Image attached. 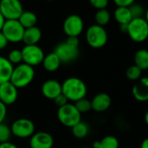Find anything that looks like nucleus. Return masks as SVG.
<instances>
[{
	"mask_svg": "<svg viewBox=\"0 0 148 148\" xmlns=\"http://www.w3.org/2000/svg\"><path fill=\"white\" fill-rule=\"evenodd\" d=\"M61 64L60 59L54 51L46 54L42 62L44 69L48 72H55L59 69Z\"/></svg>",
	"mask_w": 148,
	"mask_h": 148,
	"instance_id": "obj_18",
	"label": "nucleus"
},
{
	"mask_svg": "<svg viewBox=\"0 0 148 148\" xmlns=\"http://www.w3.org/2000/svg\"><path fill=\"white\" fill-rule=\"evenodd\" d=\"M7 116V106L0 101V124L5 123Z\"/></svg>",
	"mask_w": 148,
	"mask_h": 148,
	"instance_id": "obj_34",
	"label": "nucleus"
},
{
	"mask_svg": "<svg viewBox=\"0 0 148 148\" xmlns=\"http://www.w3.org/2000/svg\"><path fill=\"white\" fill-rule=\"evenodd\" d=\"M82 114L78 111L75 105L72 103H67L65 106L59 107L57 112V117L58 121L66 127L71 128L79 122L81 121Z\"/></svg>",
	"mask_w": 148,
	"mask_h": 148,
	"instance_id": "obj_4",
	"label": "nucleus"
},
{
	"mask_svg": "<svg viewBox=\"0 0 148 148\" xmlns=\"http://www.w3.org/2000/svg\"><path fill=\"white\" fill-rule=\"evenodd\" d=\"M136 0H113V3L117 7H130Z\"/></svg>",
	"mask_w": 148,
	"mask_h": 148,
	"instance_id": "obj_32",
	"label": "nucleus"
},
{
	"mask_svg": "<svg viewBox=\"0 0 148 148\" xmlns=\"http://www.w3.org/2000/svg\"><path fill=\"white\" fill-rule=\"evenodd\" d=\"M23 63L35 67L42 64L43 59L45 56L43 49L38 45H25L21 49Z\"/></svg>",
	"mask_w": 148,
	"mask_h": 148,
	"instance_id": "obj_8",
	"label": "nucleus"
},
{
	"mask_svg": "<svg viewBox=\"0 0 148 148\" xmlns=\"http://www.w3.org/2000/svg\"><path fill=\"white\" fill-rule=\"evenodd\" d=\"M24 8L20 0H0V12L5 20L18 19Z\"/></svg>",
	"mask_w": 148,
	"mask_h": 148,
	"instance_id": "obj_10",
	"label": "nucleus"
},
{
	"mask_svg": "<svg viewBox=\"0 0 148 148\" xmlns=\"http://www.w3.org/2000/svg\"><path fill=\"white\" fill-rule=\"evenodd\" d=\"M29 145L31 148H52L54 139L47 132H37L30 138Z\"/></svg>",
	"mask_w": 148,
	"mask_h": 148,
	"instance_id": "obj_13",
	"label": "nucleus"
},
{
	"mask_svg": "<svg viewBox=\"0 0 148 148\" xmlns=\"http://www.w3.org/2000/svg\"><path fill=\"white\" fill-rule=\"evenodd\" d=\"M18 98V89L10 81L0 85V101L6 106L13 105Z\"/></svg>",
	"mask_w": 148,
	"mask_h": 148,
	"instance_id": "obj_12",
	"label": "nucleus"
},
{
	"mask_svg": "<svg viewBox=\"0 0 148 148\" xmlns=\"http://www.w3.org/2000/svg\"><path fill=\"white\" fill-rule=\"evenodd\" d=\"M9 43H19L23 40L25 28L21 25L18 19L5 20V25L1 30Z\"/></svg>",
	"mask_w": 148,
	"mask_h": 148,
	"instance_id": "obj_9",
	"label": "nucleus"
},
{
	"mask_svg": "<svg viewBox=\"0 0 148 148\" xmlns=\"http://www.w3.org/2000/svg\"><path fill=\"white\" fill-rule=\"evenodd\" d=\"M144 119H145V124L148 125V111L145 112V116H144Z\"/></svg>",
	"mask_w": 148,
	"mask_h": 148,
	"instance_id": "obj_40",
	"label": "nucleus"
},
{
	"mask_svg": "<svg viewBox=\"0 0 148 148\" xmlns=\"http://www.w3.org/2000/svg\"><path fill=\"white\" fill-rule=\"evenodd\" d=\"M9 62L13 65H18L21 63H23V58H22V52L21 50L19 49H13L9 53L8 56L6 57Z\"/></svg>",
	"mask_w": 148,
	"mask_h": 148,
	"instance_id": "obj_27",
	"label": "nucleus"
},
{
	"mask_svg": "<svg viewBox=\"0 0 148 148\" xmlns=\"http://www.w3.org/2000/svg\"><path fill=\"white\" fill-rule=\"evenodd\" d=\"M41 92L45 98L53 100L62 93L61 83L55 79H48L42 84Z\"/></svg>",
	"mask_w": 148,
	"mask_h": 148,
	"instance_id": "obj_14",
	"label": "nucleus"
},
{
	"mask_svg": "<svg viewBox=\"0 0 148 148\" xmlns=\"http://www.w3.org/2000/svg\"><path fill=\"white\" fill-rule=\"evenodd\" d=\"M89 3L93 8H95L98 11L106 9V7L109 5V0H89Z\"/></svg>",
	"mask_w": 148,
	"mask_h": 148,
	"instance_id": "obj_31",
	"label": "nucleus"
},
{
	"mask_svg": "<svg viewBox=\"0 0 148 148\" xmlns=\"http://www.w3.org/2000/svg\"><path fill=\"white\" fill-rule=\"evenodd\" d=\"M79 38L68 37L64 42L58 44L54 50L62 64H69L75 61L79 56Z\"/></svg>",
	"mask_w": 148,
	"mask_h": 148,
	"instance_id": "obj_2",
	"label": "nucleus"
},
{
	"mask_svg": "<svg viewBox=\"0 0 148 148\" xmlns=\"http://www.w3.org/2000/svg\"><path fill=\"white\" fill-rule=\"evenodd\" d=\"M12 136L11 127L5 123L0 124V144L9 141Z\"/></svg>",
	"mask_w": 148,
	"mask_h": 148,
	"instance_id": "obj_29",
	"label": "nucleus"
},
{
	"mask_svg": "<svg viewBox=\"0 0 148 148\" xmlns=\"http://www.w3.org/2000/svg\"><path fill=\"white\" fill-rule=\"evenodd\" d=\"M5 18H4V16L1 14V12H0V32H1L4 25H5Z\"/></svg>",
	"mask_w": 148,
	"mask_h": 148,
	"instance_id": "obj_37",
	"label": "nucleus"
},
{
	"mask_svg": "<svg viewBox=\"0 0 148 148\" xmlns=\"http://www.w3.org/2000/svg\"><path fill=\"white\" fill-rule=\"evenodd\" d=\"M84 26L85 25L83 18L77 14L69 15L63 23V30L67 38H79L84 31Z\"/></svg>",
	"mask_w": 148,
	"mask_h": 148,
	"instance_id": "obj_11",
	"label": "nucleus"
},
{
	"mask_svg": "<svg viewBox=\"0 0 148 148\" xmlns=\"http://www.w3.org/2000/svg\"><path fill=\"white\" fill-rule=\"evenodd\" d=\"M41 38H42V32L36 25L28 29H25L22 42L25 44V45H38V43L41 40Z\"/></svg>",
	"mask_w": 148,
	"mask_h": 148,
	"instance_id": "obj_17",
	"label": "nucleus"
},
{
	"mask_svg": "<svg viewBox=\"0 0 148 148\" xmlns=\"http://www.w3.org/2000/svg\"><path fill=\"white\" fill-rule=\"evenodd\" d=\"M94 19L96 25L105 27L111 20V13L107 9L98 10L94 15Z\"/></svg>",
	"mask_w": 148,
	"mask_h": 148,
	"instance_id": "obj_25",
	"label": "nucleus"
},
{
	"mask_svg": "<svg viewBox=\"0 0 148 148\" xmlns=\"http://www.w3.org/2000/svg\"><path fill=\"white\" fill-rule=\"evenodd\" d=\"M142 71H143L141 69H139L138 66H136L135 64H133V65H131L130 67L127 68V70L125 71V75H126V78L129 80L138 81V79H141Z\"/></svg>",
	"mask_w": 148,
	"mask_h": 148,
	"instance_id": "obj_26",
	"label": "nucleus"
},
{
	"mask_svg": "<svg viewBox=\"0 0 148 148\" xmlns=\"http://www.w3.org/2000/svg\"><path fill=\"white\" fill-rule=\"evenodd\" d=\"M54 101V104L59 108V107H62L64 106H65L67 103H69V101L67 100V99L61 93L60 95H58L55 99H53Z\"/></svg>",
	"mask_w": 148,
	"mask_h": 148,
	"instance_id": "obj_33",
	"label": "nucleus"
},
{
	"mask_svg": "<svg viewBox=\"0 0 148 148\" xmlns=\"http://www.w3.org/2000/svg\"><path fill=\"white\" fill-rule=\"evenodd\" d=\"M0 148H18V146L11 141H7L0 144Z\"/></svg>",
	"mask_w": 148,
	"mask_h": 148,
	"instance_id": "obj_36",
	"label": "nucleus"
},
{
	"mask_svg": "<svg viewBox=\"0 0 148 148\" xmlns=\"http://www.w3.org/2000/svg\"><path fill=\"white\" fill-rule=\"evenodd\" d=\"M18 20L25 29H28L36 26L38 23V17L33 12L24 11Z\"/></svg>",
	"mask_w": 148,
	"mask_h": 148,
	"instance_id": "obj_22",
	"label": "nucleus"
},
{
	"mask_svg": "<svg viewBox=\"0 0 148 148\" xmlns=\"http://www.w3.org/2000/svg\"><path fill=\"white\" fill-rule=\"evenodd\" d=\"M119 29L122 32H125L126 33L127 32V25H119Z\"/></svg>",
	"mask_w": 148,
	"mask_h": 148,
	"instance_id": "obj_39",
	"label": "nucleus"
},
{
	"mask_svg": "<svg viewBox=\"0 0 148 148\" xmlns=\"http://www.w3.org/2000/svg\"><path fill=\"white\" fill-rule=\"evenodd\" d=\"M126 33L132 41L142 43L148 38V23L144 18H132L127 25Z\"/></svg>",
	"mask_w": 148,
	"mask_h": 148,
	"instance_id": "obj_6",
	"label": "nucleus"
},
{
	"mask_svg": "<svg viewBox=\"0 0 148 148\" xmlns=\"http://www.w3.org/2000/svg\"><path fill=\"white\" fill-rule=\"evenodd\" d=\"M46 1H53V0H46Z\"/></svg>",
	"mask_w": 148,
	"mask_h": 148,
	"instance_id": "obj_43",
	"label": "nucleus"
},
{
	"mask_svg": "<svg viewBox=\"0 0 148 148\" xmlns=\"http://www.w3.org/2000/svg\"><path fill=\"white\" fill-rule=\"evenodd\" d=\"M81 148H92V147H88V146H84V147H81Z\"/></svg>",
	"mask_w": 148,
	"mask_h": 148,
	"instance_id": "obj_42",
	"label": "nucleus"
},
{
	"mask_svg": "<svg viewBox=\"0 0 148 148\" xmlns=\"http://www.w3.org/2000/svg\"><path fill=\"white\" fill-rule=\"evenodd\" d=\"M140 148H148V138H145L141 144H140Z\"/></svg>",
	"mask_w": 148,
	"mask_h": 148,
	"instance_id": "obj_38",
	"label": "nucleus"
},
{
	"mask_svg": "<svg viewBox=\"0 0 148 148\" xmlns=\"http://www.w3.org/2000/svg\"><path fill=\"white\" fill-rule=\"evenodd\" d=\"M13 68L6 57L0 56V85L10 80Z\"/></svg>",
	"mask_w": 148,
	"mask_h": 148,
	"instance_id": "obj_19",
	"label": "nucleus"
},
{
	"mask_svg": "<svg viewBox=\"0 0 148 148\" xmlns=\"http://www.w3.org/2000/svg\"><path fill=\"white\" fill-rule=\"evenodd\" d=\"M144 18L145 19V21L148 23V8L145 10V15H144Z\"/></svg>",
	"mask_w": 148,
	"mask_h": 148,
	"instance_id": "obj_41",
	"label": "nucleus"
},
{
	"mask_svg": "<svg viewBox=\"0 0 148 148\" xmlns=\"http://www.w3.org/2000/svg\"><path fill=\"white\" fill-rule=\"evenodd\" d=\"M133 98L139 102L148 101V77L138 79L132 87Z\"/></svg>",
	"mask_w": 148,
	"mask_h": 148,
	"instance_id": "obj_16",
	"label": "nucleus"
},
{
	"mask_svg": "<svg viewBox=\"0 0 148 148\" xmlns=\"http://www.w3.org/2000/svg\"><path fill=\"white\" fill-rule=\"evenodd\" d=\"M92 110L96 112H104L109 109L112 105V99L109 94L100 92L95 95L91 100Z\"/></svg>",
	"mask_w": 148,
	"mask_h": 148,
	"instance_id": "obj_15",
	"label": "nucleus"
},
{
	"mask_svg": "<svg viewBox=\"0 0 148 148\" xmlns=\"http://www.w3.org/2000/svg\"><path fill=\"white\" fill-rule=\"evenodd\" d=\"M86 39L88 45L92 48L100 49L106 45L108 34L105 27L95 24L87 28L86 32Z\"/></svg>",
	"mask_w": 148,
	"mask_h": 148,
	"instance_id": "obj_5",
	"label": "nucleus"
},
{
	"mask_svg": "<svg viewBox=\"0 0 148 148\" xmlns=\"http://www.w3.org/2000/svg\"><path fill=\"white\" fill-rule=\"evenodd\" d=\"M76 108L78 109V111L83 114V113H87L92 110V104H91V100L87 99L86 98H84L82 99L78 100L77 102L74 103Z\"/></svg>",
	"mask_w": 148,
	"mask_h": 148,
	"instance_id": "obj_28",
	"label": "nucleus"
},
{
	"mask_svg": "<svg viewBox=\"0 0 148 148\" xmlns=\"http://www.w3.org/2000/svg\"><path fill=\"white\" fill-rule=\"evenodd\" d=\"M35 74L34 67L21 63L14 66L9 81L18 89L25 88L33 81Z\"/></svg>",
	"mask_w": 148,
	"mask_h": 148,
	"instance_id": "obj_3",
	"label": "nucleus"
},
{
	"mask_svg": "<svg viewBox=\"0 0 148 148\" xmlns=\"http://www.w3.org/2000/svg\"><path fill=\"white\" fill-rule=\"evenodd\" d=\"M12 134L18 138H29L36 132L35 124L27 118H20L12 124Z\"/></svg>",
	"mask_w": 148,
	"mask_h": 148,
	"instance_id": "obj_7",
	"label": "nucleus"
},
{
	"mask_svg": "<svg viewBox=\"0 0 148 148\" xmlns=\"http://www.w3.org/2000/svg\"><path fill=\"white\" fill-rule=\"evenodd\" d=\"M61 86L62 94L70 103H75L78 100L86 98L87 95V86L86 83L79 78H67L63 83H61Z\"/></svg>",
	"mask_w": 148,
	"mask_h": 148,
	"instance_id": "obj_1",
	"label": "nucleus"
},
{
	"mask_svg": "<svg viewBox=\"0 0 148 148\" xmlns=\"http://www.w3.org/2000/svg\"><path fill=\"white\" fill-rule=\"evenodd\" d=\"M129 10H130V12H131V14H132V18H144L145 9L140 4H138V3L135 2L134 4H132V5L129 7Z\"/></svg>",
	"mask_w": 148,
	"mask_h": 148,
	"instance_id": "obj_30",
	"label": "nucleus"
},
{
	"mask_svg": "<svg viewBox=\"0 0 148 148\" xmlns=\"http://www.w3.org/2000/svg\"><path fill=\"white\" fill-rule=\"evenodd\" d=\"M8 44L9 42L5 37V35L2 33V32H0V51L5 49L8 46Z\"/></svg>",
	"mask_w": 148,
	"mask_h": 148,
	"instance_id": "obj_35",
	"label": "nucleus"
},
{
	"mask_svg": "<svg viewBox=\"0 0 148 148\" xmlns=\"http://www.w3.org/2000/svg\"><path fill=\"white\" fill-rule=\"evenodd\" d=\"M115 21L119 25H128L132 19L129 7H116L113 12Z\"/></svg>",
	"mask_w": 148,
	"mask_h": 148,
	"instance_id": "obj_20",
	"label": "nucleus"
},
{
	"mask_svg": "<svg viewBox=\"0 0 148 148\" xmlns=\"http://www.w3.org/2000/svg\"><path fill=\"white\" fill-rule=\"evenodd\" d=\"M134 64L142 71L148 69V50L139 49L135 52Z\"/></svg>",
	"mask_w": 148,
	"mask_h": 148,
	"instance_id": "obj_23",
	"label": "nucleus"
},
{
	"mask_svg": "<svg viewBox=\"0 0 148 148\" xmlns=\"http://www.w3.org/2000/svg\"><path fill=\"white\" fill-rule=\"evenodd\" d=\"M71 132L73 136L77 138H85L88 136L90 132V126L86 122L80 121L73 127H71Z\"/></svg>",
	"mask_w": 148,
	"mask_h": 148,
	"instance_id": "obj_24",
	"label": "nucleus"
},
{
	"mask_svg": "<svg viewBox=\"0 0 148 148\" xmlns=\"http://www.w3.org/2000/svg\"><path fill=\"white\" fill-rule=\"evenodd\" d=\"M119 139L112 135H107L92 144V148H119Z\"/></svg>",
	"mask_w": 148,
	"mask_h": 148,
	"instance_id": "obj_21",
	"label": "nucleus"
}]
</instances>
